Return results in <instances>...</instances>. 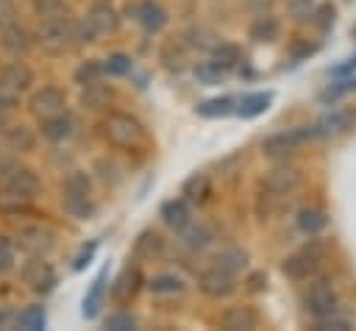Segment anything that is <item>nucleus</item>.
Here are the masks:
<instances>
[{
    "mask_svg": "<svg viewBox=\"0 0 356 331\" xmlns=\"http://www.w3.org/2000/svg\"><path fill=\"white\" fill-rule=\"evenodd\" d=\"M161 61H164L167 70L181 72L186 67V47H184V42H167L161 47Z\"/></svg>",
    "mask_w": 356,
    "mask_h": 331,
    "instance_id": "obj_37",
    "label": "nucleus"
},
{
    "mask_svg": "<svg viewBox=\"0 0 356 331\" xmlns=\"http://www.w3.org/2000/svg\"><path fill=\"white\" fill-rule=\"evenodd\" d=\"M309 139H314L312 125H298V128L273 134V136H267V139L261 142V156L270 159V161H286V159L295 156V150H298L300 145H306Z\"/></svg>",
    "mask_w": 356,
    "mask_h": 331,
    "instance_id": "obj_4",
    "label": "nucleus"
},
{
    "mask_svg": "<svg viewBox=\"0 0 356 331\" xmlns=\"http://www.w3.org/2000/svg\"><path fill=\"white\" fill-rule=\"evenodd\" d=\"M33 11L39 19H58L70 17V6L64 0H33Z\"/></svg>",
    "mask_w": 356,
    "mask_h": 331,
    "instance_id": "obj_39",
    "label": "nucleus"
},
{
    "mask_svg": "<svg viewBox=\"0 0 356 331\" xmlns=\"http://www.w3.org/2000/svg\"><path fill=\"white\" fill-rule=\"evenodd\" d=\"M64 192L70 195H92V178L86 170H72L64 178Z\"/></svg>",
    "mask_w": 356,
    "mask_h": 331,
    "instance_id": "obj_41",
    "label": "nucleus"
},
{
    "mask_svg": "<svg viewBox=\"0 0 356 331\" xmlns=\"http://www.w3.org/2000/svg\"><path fill=\"white\" fill-rule=\"evenodd\" d=\"M0 47L11 56H25L33 47V33L25 25H19L17 19H11L6 25H0Z\"/></svg>",
    "mask_w": 356,
    "mask_h": 331,
    "instance_id": "obj_10",
    "label": "nucleus"
},
{
    "mask_svg": "<svg viewBox=\"0 0 356 331\" xmlns=\"http://www.w3.org/2000/svg\"><path fill=\"white\" fill-rule=\"evenodd\" d=\"M245 264H248V250H242V248H236V245H228V248H222V250L214 256V267H220V270H225V273H231V275H236Z\"/></svg>",
    "mask_w": 356,
    "mask_h": 331,
    "instance_id": "obj_34",
    "label": "nucleus"
},
{
    "mask_svg": "<svg viewBox=\"0 0 356 331\" xmlns=\"http://www.w3.org/2000/svg\"><path fill=\"white\" fill-rule=\"evenodd\" d=\"M44 323H47V317H44V309L42 306H25L17 314V325L25 328V331H42Z\"/></svg>",
    "mask_w": 356,
    "mask_h": 331,
    "instance_id": "obj_38",
    "label": "nucleus"
},
{
    "mask_svg": "<svg viewBox=\"0 0 356 331\" xmlns=\"http://www.w3.org/2000/svg\"><path fill=\"white\" fill-rule=\"evenodd\" d=\"M39 195V175L31 167H17L0 186V211H19Z\"/></svg>",
    "mask_w": 356,
    "mask_h": 331,
    "instance_id": "obj_1",
    "label": "nucleus"
},
{
    "mask_svg": "<svg viewBox=\"0 0 356 331\" xmlns=\"http://www.w3.org/2000/svg\"><path fill=\"white\" fill-rule=\"evenodd\" d=\"M178 234H181V245H184L186 250H195V253H197V250H206V248L214 242V236H217L214 228H211L209 223H203V220H197V223L189 220Z\"/></svg>",
    "mask_w": 356,
    "mask_h": 331,
    "instance_id": "obj_18",
    "label": "nucleus"
},
{
    "mask_svg": "<svg viewBox=\"0 0 356 331\" xmlns=\"http://www.w3.org/2000/svg\"><path fill=\"white\" fill-rule=\"evenodd\" d=\"M22 281H25V286L31 289V292H36V295H47V292H53V286L58 284V275H56V270H53V264L44 259V256H28L25 261H22Z\"/></svg>",
    "mask_w": 356,
    "mask_h": 331,
    "instance_id": "obj_5",
    "label": "nucleus"
},
{
    "mask_svg": "<svg viewBox=\"0 0 356 331\" xmlns=\"http://www.w3.org/2000/svg\"><path fill=\"white\" fill-rule=\"evenodd\" d=\"M103 139L120 150H136L145 142V125L134 114H108L103 120Z\"/></svg>",
    "mask_w": 356,
    "mask_h": 331,
    "instance_id": "obj_2",
    "label": "nucleus"
},
{
    "mask_svg": "<svg viewBox=\"0 0 356 331\" xmlns=\"http://www.w3.org/2000/svg\"><path fill=\"white\" fill-rule=\"evenodd\" d=\"M139 286H142V273H139V267H125L122 275H120L117 284H114V298H117L120 303H128V300L139 292Z\"/></svg>",
    "mask_w": 356,
    "mask_h": 331,
    "instance_id": "obj_32",
    "label": "nucleus"
},
{
    "mask_svg": "<svg viewBox=\"0 0 356 331\" xmlns=\"http://www.w3.org/2000/svg\"><path fill=\"white\" fill-rule=\"evenodd\" d=\"M248 289H250V292L267 289V273H250V275H248Z\"/></svg>",
    "mask_w": 356,
    "mask_h": 331,
    "instance_id": "obj_52",
    "label": "nucleus"
},
{
    "mask_svg": "<svg viewBox=\"0 0 356 331\" xmlns=\"http://www.w3.org/2000/svg\"><path fill=\"white\" fill-rule=\"evenodd\" d=\"M111 100H114V89L108 83H103V81H95V83L81 86V106L89 108V111H100Z\"/></svg>",
    "mask_w": 356,
    "mask_h": 331,
    "instance_id": "obj_24",
    "label": "nucleus"
},
{
    "mask_svg": "<svg viewBox=\"0 0 356 331\" xmlns=\"http://www.w3.org/2000/svg\"><path fill=\"white\" fill-rule=\"evenodd\" d=\"M314 331H350V320L342 317L339 312H331V314H323V317H314Z\"/></svg>",
    "mask_w": 356,
    "mask_h": 331,
    "instance_id": "obj_42",
    "label": "nucleus"
},
{
    "mask_svg": "<svg viewBox=\"0 0 356 331\" xmlns=\"http://www.w3.org/2000/svg\"><path fill=\"white\" fill-rule=\"evenodd\" d=\"M17 106H19V95L0 89V128H3L6 122H11V114L17 111Z\"/></svg>",
    "mask_w": 356,
    "mask_h": 331,
    "instance_id": "obj_47",
    "label": "nucleus"
},
{
    "mask_svg": "<svg viewBox=\"0 0 356 331\" xmlns=\"http://www.w3.org/2000/svg\"><path fill=\"white\" fill-rule=\"evenodd\" d=\"M197 289H200L206 298L220 300V298L234 295L236 281H234V275H231V273H225V270H220V267H214V264H211L209 270H203V273H200V278H197Z\"/></svg>",
    "mask_w": 356,
    "mask_h": 331,
    "instance_id": "obj_8",
    "label": "nucleus"
},
{
    "mask_svg": "<svg viewBox=\"0 0 356 331\" xmlns=\"http://www.w3.org/2000/svg\"><path fill=\"white\" fill-rule=\"evenodd\" d=\"M106 328H111V331H131V328H136V317L131 312H114V314L106 317Z\"/></svg>",
    "mask_w": 356,
    "mask_h": 331,
    "instance_id": "obj_48",
    "label": "nucleus"
},
{
    "mask_svg": "<svg viewBox=\"0 0 356 331\" xmlns=\"http://www.w3.org/2000/svg\"><path fill=\"white\" fill-rule=\"evenodd\" d=\"M348 128H353V111L337 108V111L320 117V120L312 125V134H314V139H325V136H339V134H345Z\"/></svg>",
    "mask_w": 356,
    "mask_h": 331,
    "instance_id": "obj_14",
    "label": "nucleus"
},
{
    "mask_svg": "<svg viewBox=\"0 0 356 331\" xmlns=\"http://www.w3.org/2000/svg\"><path fill=\"white\" fill-rule=\"evenodd\" d=\"M19 167V161L14 159V156H6V153H0V186L11 178V172Z\"/></svg>",
    "mask_w": 356,
    "mask_h": 331,
    "instance_id": "obj_50",
    "label": "nucleus"
},
{
    "mask_svg": "<svg viewBox=\"0 0 356 331\" xmlns=\"http://www.w3.org/2000/svg\"><path fill=\"white\" fill-rule=\"evenodd\" d=\"M83 22L89 25V31L97 39V36H108V33H114L120 28V14H117V8L111 3H95L86 11V19Z\"/></svg>",
    "mask_w": 356,
    "mask_h": 331,
    "instance_id": "obj_11",
    "label": "nucleus"
},
{
    "mask_svg": "<svg viewBox=\"0 0 356 331\" xmlns=\"http://www.w3.org/2000/svg\"><path fill=\"white\" fill-rule=\"evenodd\" d=\"M275 0H245V8L253 11V14H261V11H273Z\"/></svg>",
    "mask_w": 356,
    "mask_h": 331,
    "instance_id": "obj_53",
    "label": "nucleus"
},
{
    "mask_svg": "<svg viewBox=\"0 0 356 331\" xmlns=\"http://www.w3.org/2000/svg\"><path fill=\"white\" fill-rule=\"evenodd\" d=\"M284 200H286V195H278V192L261 189V192L256 195V200H253V214H256V220H259V223H270V220L281 211Z\"/></svg>",
    "mask_w": 356,
    "mask_h": 331,
    "instance_id": "obj_26",
    "label": "nucleus"
},
{
    "mask_svg": "<svg viewBox=\"0 0 356 331\" xmlns=\"http://www.w3.org/2000/svg\"><path fill=\"white\" fill-rule=\"evenodd\" d=\"M131 253H134L136 261H156V259H161L164 256V239H161V234L153 231V228L142 231L134 239V250Z\"/></svg>",
    "mask_w": 356,
    "mask_h": 331,
    "instance_id": "obj_19",
    "label": "nucleus"
},
{
    "mask_svg": "<svg viewBox=\"0 0 356 331\" xmlns=\"http://www.w3.org/2000/svg\"><path fill=\"white\" fill-rule=\"evenodd\" d=\"M159 217H161V223H164L167 228L181 231V228L192 220V209H189V203H186L184 197H170V200H164V203H161Z\"/></svg>",
    "mask_w": 356,
    "mask_h": 331,
    "instance_id": "obj_23",
    "label": "nucleus"
},
{
    "mask_svg": "<svg viewBox=\"0 0 356 331\" xmlns=\"http://www.w3.org/2000/svg\"><path fill=\"white\" fill-rule=\"evenodd\" d=\"M33 83H36V75L25 61H11L0 70V89H6V92L25 95L33 89Z\"/></svg>",
    "mask_w": 356,
    "mask_h": 331,
    "instance_id": "obj_9",
    "label": "nucleus"
},
{
    "mask_svg": "<svg viewBox=\"0 0 356 331\" xmlns=\"http://www.w3.org/2000/svg\"><path fill=\"white\" fill-rule=\"evenodd\" d=\"M184 47H197V50H211V31H206V28H189L186 33H184Z\"/></svg>",
    "mask_w": 356,
    "mask_h": 331,
    "instance_id": "obj_43",
    "label": "nucleus"
},
{
    "mask_svg": "<svg viewBox=\"0 0 356 331\" xmlns=\"http://www.w3.org/2000/svg\"><path fill=\"white\" fill-rule=\"evenodd\" d=\"M236 111V97L222 95V97H209L203 103H197V114L206 120H217V117H228Z\"/></svg>",
    "mask_w": 356,
    "mask_h": 331,
    "instance_id": "obj_33",
    "label": "nucleus"
},
{
    "mask_svg": "<svg viewBox=\"0 0 356 331\" xmlns=\"http://www.w3.org/2000/svg\"><path fill=\"white\" fill-rule=\"evenodd\" d=\"M270 103H273V92H250V95H242V100H236V114L245 120H253L264 114Z\"/></svg>",
    "mask_w": 356,
    "mask_h": 331,
    "instance_id": "obj_28",
    "label": "nucleus"
},
{
    "mask_svg": "<svg viewBox=\"0 0 356 331\" xmlns=\"http://www.w3.org/2000/svg\"><path fill=\"white\" fill-rule=\"evenodd\" d=\"M14 270V250L8 242H0V275Z\"/></svg>",
    "mask_w": 356,
    "mask_h": 331,
    "instance_id": "obj_51",
    "label": "nucleus"
},
{
    "mask_svg": "<svg viewBox=\"0 0 356 331\" xmlns=\"http://www.w3.org/2000/svg\"><path fill=\"white\" fill-rule=\"evenodd\" d=\"M95 250H97V242H89L86 248H81V253L72 259V270H83L89 261H92V256H95Z\"/></svg>",
    "mask_w": 356,
    "mask_h": 331,
    "instance_id": "obj_49",
    "label": "nucleus"
},
{
    "mask_svg": "<svg viewBox=\"0 0 356 331\" xmlns=\"http://www.w3.org/2000/svg\"><path fill=\"white\" fill-rule=\"evenodd\" d=\"M278 36H281V19L273 11L256 14L248 25V39H253L256 45H273Z\"/></svg>",
    "mask_w": 356,
    "mask_h": 331,
    "instance_id": "obj_13",
    "label": "nucleus"
},
{
    "mask_svg": "<svg viewBox=\"0 0 356 331\" xmlns=\"http://www.w3.org/2000/svg\"><path fill=\"white\" fill-rule=\"evenodd\" d=\"M317 267H320V261L309 259L303 250H298V253H292V256H284V261H281V273H284V278H289V281H306L309 275L317 273Z\"/></svg>",
    "mask_w": 356,
    "mask_h": 331,
    "instance_id": "obj_22",
    "label": "nucleus"
},
{
    "mask_svg": "<svg viewBox=\"0 0 356 331\" xmlns=\"http://www.w3.org/2000/svg\"><path fill=\"white\" fill-rule=\"evenodd\" d=\"M61 206L72 220H89L95 217V209H97L92 195H70V192L61 195Z\"/></svg>",
    "mask_w": 356,
    "mask_h": 331,
    "instance_id": "obj_31",
    "label": "nucleus"
},
{
    "mask_svg": "<svg viewBox=\"0 0 356 331\" xmlns=\"http://www.w3.org/2000/svg\"><path fill=\"white\" fill-rule=\"evenodd\" d=\"M295 225H298V231H303L306 236H314V234H320V231L328 225V214H325L320 206H303V209L298 211V217H295Z\"/></svg>",
    "mask_w": 356,
    "mask_h": 331,
    "instance_id": "obj_27",
    "label": "nucleus"
},
{
    "mask_svg": "<svg viewBox=\"0 0 356 331\" xmlns=\"http://www.w3.org/2000/svg\"><path fill=\"white\" fill-rule=\"evenodd\" d=\"M209 192H211V181H209L206 172H192V175L181 184V197H184L186 203H203V200L209 197Z\"/></svg>",
    "mask_w": 356,
    "mask_h": 331,
    "instance_id": "obj_30",
    "label": "nucleus"
},
{
    "mask_svg": "<svg viewBox=\"0 0 356 331\" xmlns=\"http://www.w3.org/2000/svg\"><path fill=\"white\" fill-rule=\"evenodd\" d=\"M259 323H261V317L253 306H231L220 314V328H225V331H253V328H259Z\"/></svg>",
    "mask_w": 356,
    "mask_h": 331,
    "instance_id": "obj_17",
    "label": "nucleus"
},
{
    "mask_svg": "<svg viewBox=\"0 0 356 331\" xmlns=\"http://www.w3.org/2000/svg\"><path fill=\"white\" fill-rule=\"evenodd\" d=\"M3 145L11 153H31L36 147V134L25 122H6L3 125Z\"/></svg>",
    "mask_w": 356,
    "mask_h": 331,
    "instance_id": "obj_15",
    "label": "nucleus"
},
{
    "mask_svg": "<svg viewBox=\"0 0 356 331\" xmlns=\"http://www.w3.org/2000/svg\"><path fill=\"white\" fill-rule=\"evenodd\" d=\"M303 309L312 314V317H323V314H331L339 309V295L334 289L331 281H314L309 284V289L303 292Z\"/></svg>",
    "mask_w": 356,
    "mask_h": 331,
    "instance_id": "obj_6",
    "label": "nucleus"
},
{
    "mask_svg": "<svg viewBox=\"0 0 356 331\" xmlns=\"http://www.w3.org/2000/svg\"><path fill=\"white\" fill-rule=\"evenodd\" d=\"M209 61H211L214 67H220V70L228 72V70L239 67L242 50H239V45H234V42H214L211 50H209Z\"/></svg>",
    "mask_w": 356,
    "mask_h": 331,
    "instance_id": "obj_25",
    "label": "nucleus"
},
{
    "mask_svg": "<svg viewBox=\"0 0 356 331\" xmlns=\"http://www.w3.org/2000/svg\"><path fill=\"white\" fill-rule=\"evenodd\" d=\"M147 289L153 295H181L186 289V284H184V278H178L172 273H161V275H153L147 281Z\"/></svg>",
    "mask_w": 356,
    "mask_h": 331,
    "instance_id": "obj_35",
    "label": "nucleus"
},
{
    "mask_svg": "<svg viewBox=\"0 0 356 331\" xmlns=\"http://www.w3.org/2000/svg\"><path fill=\"white\" fill-rule=\"evenodd\" d=\"M72 128H75L72 117H70L67 111H58V114L42 117L39 134H42V139H47V142H64V139L72 136Z\"/></svg>",
    "mask_w": 356,
    "mask_h": 331,
    "instance_id": "obj_20",
    "label": "nucleus"
},
{
    "mask_svg": "<svg viewBox=\"0 0 356 331\" xmlns=\"http://www.w3.org/2000/svg\"><path fill=\"white\" fill-rule=\"evenodd\" d=\"M103 300H106V270L89 284V289H86V295H83V303H81V314L89 317V320L97 317Z\"/></svg>",
    "mask_w": 356,
    "mask_h": 331,
    "instance_id": "obj_29",
    "label": "nucleus"
},
{
    "mask_svg": "<svg viewBox=\"0 0 356 331\" xmlns=\"http://www.w3.org/2000/svg\"><path fill=\"white\" fill-rule=\"evenodd\" d=\"M67 106V92L58 89V86H42L31 95V111L42 120V117H50V114H58L64 111Z\"/></svg>",
    "mask_w": 356,
    "mask_h": 331,
    "instance_id": "obj_12",
    "label": "nucleus"
},
{
    "mask_svg": "<svg viewBox=\"0 0 356 331\" xmlns=\"http://www.w3.org/2000/svg\"><path fill=\"white\" fill-rule=\"evenodd\" d=\"M309 22H314V28H317L320 33L331 31L334 22H337V6H331V3H317L314 11H312V19H309Z\"/></svg>",
    "mask_w": 356,
    "mask_h": 331,
    "instance_id": "obj_40",
    "label": "nucleus"
},
{
    "mask_svg": "<svg viewBox=\"0 0 356 331\" xmlns=\"http://www.w3.org/2000/svg\"><path fill=\"white\" fill-rule=\"evenodd\" d=\"M131 56H125V53H111L108 58H103V70L108 72V75H128L131 72Z\"/></svg>",
    "mask_w": 356,
    "mask_h": 331,
    "instance_id": "obj_44",
    "label": "nucleus"
},
{
    "mask_svg": "<svg viewBox=\"0 0 356 331\" xmlns=\"http://www.w3.org/2000/svg\"><path fill=\"white\" fill-rule=\"evenodd\" d=\"M195 75H197V81H200V83L214 86V83H222V78H225L228 72H225V70H220V67H214L211 61H203L200 67H195Z\"/></svg>",
    "mask_w": 356,
    "mask_h": 331,
    "instance_id": "obj_45",
    "label": "nucleus"
},
{
    "mask_svg": "<svg viewBox=\"0 0 356 331\" xmlns=\"http://www.w3.org/2000/svg\"><path fill=\"white\" fill-rule=\"evenodd\" d=\"M72 22H75L72 14L70 17H58V19H39L33 42L47 56H61V53L75 47V42H72Z\"/></svg>",
    "mask_w": 356,
    "mask_h": 331,
    "instance_id": "obj_3",
    "label": "nucleus"
},
{
    "mask_svg": "<svg viewBox=\"0 0 356 331\" xmlns=\"http://www.w3.org/2000/svg\"><path fill=\"white\" fill-rule=\"evenodd\" d=\"M17 245L28 253V256H44L50 248H53V234L42 225H28V228H19L17 234Z\"/></svg>",
    "mask_w": 356,
    "mask_h": 331,
    "instance_id": "obj_16",
    "label": "nucleus"
},
{
    "mask_svg": "<svg viewBox=\"0 0 356 331\" xmlns=\"http://www.w3.org/2000/svg\"><path fill=\"white\" fill-rule=\"evenodd\" d=\"M298 186H300V170L286 164V161H275V167L267 170V175L261 178V189H270V192H278V195H286V197Z\"/></svg>",
    "mask_w": 356,
    "mask_h": 331,
    "instance_id": "obj_7",
    "label": "nucleus"
},
{
    "mask_svg": "<svg viewBox=\"0 0 356 331\" xmlns=\"http://www.w3.org/2000/svg\"><path fill=\"white\" fill-rule=\"evenodd\" d=\"M314 0H286V14L298 22H309L312 19V11H314Z\"/></svg>",
    "mask_w": 356,
    "mask_h": 331,
    "instance_id": "obj_46",
    "label": "nucleus"
},
{
    "mask_svg": "<svg viewBox=\"0 0 356 331\" xmlns=\"http://www.w3.org/2000/svg\"><path fill=\"white\" fill-rule=\"evenodd\" d=\"M103 75H106V70H103V61H97V58H86V61H81V64L75 67V72H72V78H75L78 86L103 81Z\"/></svg>",
    "mask_w": 356,
    "mask_h": 331,
    "instance_id": "obj_36",
    "label": "nucleus"
},
{
    "mask_svg": "<svg viewBox=\"0 0 356 331\" xmlns=\"http://www.w3.org/2000/svg\"><path fill=\"white\" fill-rule=\"evenodd\" d=\"M134 17H136V22L142 25V31H147V33H159V31L167 25V11H164V6H159L156 0H142V3L136 6Z\"/></svg>",
    "mask_w": 356,
    "mask_h": 331,
    "instance_id": "obj_21",
    "label": "nucleus"
}]
</instances>
